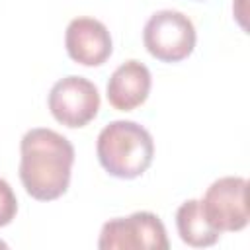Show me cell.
<instances>
[{
	"label": "cell",
	"mask_w": 250,
	"mask_h": 250,
	"mask_svg": "<svg viewBox=\"0 0 250 250\" xmlns=\"http://www.w3.org/2000/svg\"><path fill=\"white\" fill-rule=\"evenodd\" d=\"M152 76L141 61H125L107 82V102L117 111H133L143 105L150 94Z\"/></svg>",
	"instance_id": "cell-8"
},
{
	"label": "cell",
	"mask_w": 250,
	"mask_h": 250,
	"mask_svg": "<svg viewBox=\"0 0 250 250\" xmlns=\"http://www.w3.org/2000/svg\"><path fill=\"white\" fill-rule=\"evenodd\" d=\"M64 47L68 57L82 66H100L113 51L109 29L100 20L88 16L74 18L68 23Z\"/></svg>",
	"instance_id": "cell-7"
},
{
	"label": "cell",
	"mask_w": 250,
	"mask_h": 250,
	"mask_svg": "<svg viewBox=\"0 0 250 250\" xmlns=\"http://www.w3.org/2000/svg\"><path fill=\"white\" fill-rule=\"evenodd\" d=\"M49 111L64 127L78 129L88 125L100 109V92L84 76H64L49 92Z\"/></svg>",
	"instance_id": "cell-6"
},
{
	"label": "cell",
	"mask_w": 250,
	"mask_h": 250,
	"mask_svg": "<svg viewBox=\"0 0 250 250\" xmlns=\"http://www.w3.org/2000/svg\"><path fill=\"white\" fill-rule=\"evenodd\" d=\"M168 246L166 227L150 211H137L104 223L98 238L102 250H166Z\"/></svg>",
	"instance_id": "cell-4"
},
{
	"label": "cell",
	"mask_w": 250,
	"mask_h": 250,
	"mask_svg": "<svg viewBox=\"0 0 250 250\" xmlns=\"http://www.w3.org/2000/svg\"><path fill=\"white\" fill-rule=\"evenodd\" d=\"M197 33L193 21L178 10L154 12L143 29L146 51L162 62H180L195 49Z\"/></svg>",
	"instance_id": "cell-3"
},
{
	"label": "cell",
	"mask_w": 250,
	"mask_h": 250,
	"mask_svg": "<svg viewBox=\"0 0 250 250\" xmlns=\"http://www.w3.org/2000/svg\"><path fill=\"white\" fill-rule=\"evenodd\" d=\"M18 213V199L12 186L0 178V227H6L14 221Z\"/></svg>",
	"instance_id": "cell-10"
},
{
	"label": "cell",
	"mask_w": 250,
	"mask_h": 250,
	"mask_svg": "<svg viewBox=\"0 0 250 250\" xmlns=\"http://www.w3.org/2000/svg\"><path fill=\"white\" fill-rule=\"evenodd\" d=\"M20 180L37 201H53L66 193L74 164V146L61 133L35 127L20 143Z\"/></svg>",
	"instance_id": "cell-1"
},
{
	"label": "cell",
	"mask_w": 250,
	"mask_h": 250,
	"mask_svg": "<svg viewBox=\"0 0 250 250\" xmlns=\"http://www.w3.org/2000/svg\"><path fill=\"white\" fill-rule=\"evenodd\" d=\"M201 211L209 225L219 232H238L248 225V180L225 176L215 180L203 199Z\"/></svg>",
	"instance_id": "cell-5"
},
{
	"label": "cell",
	"mask_w": 250,
	"mask_h": 250,
	"mask_svg": "<svg viewBox=\"0 0 250 250\" xmlns=\"http://www.w3.org/2000/svg\"><path fill=\"white\" fill-rule=\"evenodd\" d=\"M96 152L102 168L109 176L133 180L143 176L152 164L154 141L143 125L117 119L100 131Z\"/></svg>",
	"instance_id": "cell-2"
},
{
	"label": "cell",
	"mask_w": 250,
	"mask_h": 250,
	"mask_svg": "<svg viewBox=\"0 0 250 250\" xmlns=\"http://www.w3.org/2000/svg\"><path fill=\"white\" fill-rule=\"evenodd\" d=\"M176 229H178L182 242H186L188 246H193V248L213 246L221 238V232L217 229H213L209 225V221L205 219L199 199H188L178 207Z\"/></svg>",
	"instance_id": "cell-9"
}]
</instances>
